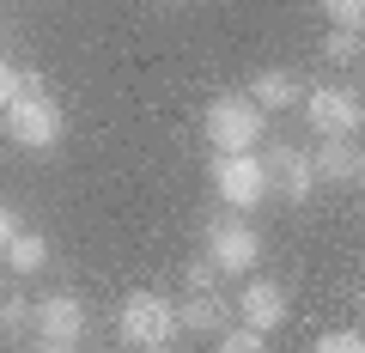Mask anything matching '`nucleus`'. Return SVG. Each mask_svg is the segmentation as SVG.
<instances>
[{"label":"nucleus","mask_w":365,"mask_h":353,"mask_svg":"<svg viewBox=\"0 0 365 353\" xmlns=\"http://www.w3.org/2000/svg\"><path fill=\"white\" fill-rule=\"evenodd\" d=\"M323 13L335 31H359L365 25V0H323Z\"/></svg>","instance_id":"16"},{"label":"nucleus","mask_w":365,"mask_h":353,"mask_svg":"<svg viewBox=\"0 0 365 353\" xmlns=\"http://www.w3.org/2000/svg\"><path fill=\"white\" fill-rule=\"evenodd\" d=\"M317 353H365V341H359V329H329L317 341Z\"/></svg>","instance_id":"17"},{"label":"nucleus","mask_w":365,"mask_h":353,"mask_svg":"<svg viewBox=\"0 0 365 353\" xmlns=\"http://www.w3.org/2000/svg\"><path fill=\"white\" fill-rule=\"evenodd\" d=\"M116 329H122V341L140 347V353H165L170 341L182 335V329H177V305L158 299V292H128V299H122Z\"/></svg>","instance_id":"2"},{"label":"nucleus","mask_w":365,"mask_h":353,"mask_svg":"<svg viewBox=\"0 0 365 353\" xmlns=\"http://www.w3.org/2000/svg\"><path fill=\"white\" fill-rule=\"evenodd\" d=\"M311 170H317V183L353 189V183L365 177V153H359V140H353V134H323V146L311 153Z\"/></svg>","instance_id":"9"},{"label":"nucleus","mask_w":365,"mask_h":353,"mask_svg":"<svg viewBox=\"0 0 365 353\" xmlns=\"http://www.w3.org/2000/svg\"><path fill=\"white\" fill-rule=\"evenodd\" d=\"M304 110H311V128H323V134H353L365 122L359 92H347V86H317L304 98Z\"/></svg>","instance_id":"8"},{"label":"nucleus","mask_w":365,"mask_h":353,"mask_svg":"<svg viewBox=\"0 0 365 353\" xmlns=\"http://www.w3.org/2000/svg\"><path fill=\"white\" fill-rule=\"evenodd\" d=\"M262 170H268V195L304 201V195L317 189V170H311V158H304L299 146H287V140H274V146H268V158H262Z\"/></svg>","instance_id":"7"},{"label":"nucleus","mask_w":365,"mask_h":353,"mask_svg":"<svg viewBox=\"0 0 365 353\" xmlns=\"http://www.w3.org/2000/svg\"><path fill=\"white\" fill-rule=\"evenodd\" d=\"M67 134V116L61 104H55L49 92H19L13 104H6V140L25 146V153H49V146H61Z\"/></svg>","instance_id":"3"},{"label":"nucleus","mask_w":365,"mask_h":353,"mask_svg":"<svg viewBox=\"0 0 365 353\" xmlns=\"http://www.w3.org/2000/svg\"><path fill=\"white\" fill-rule=\"evenodd\" d=\"M0 329H31V305L19 299V292H13L6 305H0Z\"/></svg>","instance_id":"19"},{"label":"nucleus","mask_w":365,"mask_h":353,"mask_svg":"<svg viewBox=\"0 0 365 353\" xmlns=\"http://www.w3.org/2000/svg\"><path fill=\"white\" fill-rule=\"evenodd\" d=\"M213 341H220V353H268V335H256V329H244V323H237V329H220Z\"/></svg>","instance_id":"15"},{"label":"nucleus","mask_w":365,"mask_h":353,"mask_svg":"<svg viewBox=\"0 0 365 353\" xmlns=\"http://www.w3.org/2000/svg\"><path fill=\"white\" fill-rule=\"evenodd\" d=\"M25 79H31V67H13V61H0V110L13 104L19 92H25Z\"/></svg>","instance_id":"18"},{"label":"nucleus","mask_w":365,"mask_h":353,"mask_svg":"<svg viewBox=\"0 0 365 353\" xmlns=\"http://www.w3.org/2000/svg\"><path fill=\"white\" fill-rule=\"evenodd\" d=\"M250 104L262 110V116H280V110H292V104H304V79L292 73V67H262L256 79H250Z\"/></svg>","instance_id":"11"},{"label":"nucleus","mask_w":365,"mask_h":353,"mask_svg":"<svg viewBox=\"0 0 365 353\" xmlns=\"http://www.w3.org/2000/svg\"><path fill=\"white\" fill-rule=\"evenodd\" d=\"M323 55H329L335 67H347V61H359V55H365V37H359V31H329V37H323Z\"/></svg>","instance_id":"14"},{"label":"nucleus","mask_w":365,"mask_h":353,"mask_svg":"<svg viewBox=\"0 0 365 353\" xmlns=\"http://www.w3.org/2000/svg\"><path fill=\"white\" fill-rule=\"evenodd\" d=\"M207 262L220 275H250L262 262V237L244 213H213L207 220Z\"/></svg>","instance_id":"4"},{"label":"nucleus","mask_w":365,"mask_h":353,"mask_svg":"<svg viewBox=\"0 0 365 353\" xmlns=\"http://www.w3.org/2000/svg\"><path fill=\"white\" fill-rule=\"evenodd\" d=\"M262 128H268V116H262L256 104H250L244 92H225L207 104V116H201V134H207L213 153H256Z\"/></svg>","instance_id":"1"},{"label":"nucleus","mask_w":365,"mask_h":353,"mask_svg":"<svg viewBox=\"0 0 365 353\" xmlns=\"http://www.w3.org/2000/svg\"><path fill=\"white\" fill-rule=\"evenodd\" d=\"M237 311H244V329H256V335H274V329L287 323L292 299H287V287H280V280H250L244 299H237Z\"/></svg>","instance_id":"10"},{"label":"nucleus","mask_w":365,"mask_h":353,"mask_svg":"<svg viewBox=\"0 0 365 353\" xmlns=\"http://www.w3.org/2000/svg\"><path fill=\"white\" fill-rule=\"evenodd\" d=\"M0 256L13 262V275H43V262H49V244H43V232H13Z\"/></svg>","instance_id":"13"},{"label":"nucleus","mask_w":365,"mask_h":353,"mask_svg":"<svg viewBox=\"0 0 365 353\" xmlns=\"http://www.w3.org/2000/svg\"><path fill=\"white\" fill-rule=\"evenodd\" d=\"M182 280H189V292H201V287H213V280H220V268H213L207 256H195V262H189V275H182Z\"/></svg>","instance_id":"20"},{"label":"nucleus","mask_w":365,"mask_h":353,"mask_svg":"<svg viewBox=\"0 0 365 353\" xmlns=\"http://www.w3.org/2000/svg\"><path fill=\"white\" fill-rule=\"evenodd\" d=\"M177 329H189V335H220V329H232V305L213 287H201V292H189L177 305Z\"/></svg>","instance_id":"12"},{"label":"nucleus","mask_w":365,"mask_h":353,"mask_svg":"<svg viewBox=\"0 0 365 353\" xmlns=\"http://www.w3.org/2000/svg\"><path fill=\"white\" fill-rule=\"evenodd\" d=\"M31 329H37L49 347H73L86 335V299L79 292H49V299L31 305Z\"/></svg>","instance_id":"6"},{"label":"nucleus","mask_w":365,"mask_h":353,"mask_svg":"<svg viewBox=\"0 0 365 353\" xmlns=\"http://www.w3.org/2000/svg\"><path fill=\"white\" fill-rule=\"evenodd\" d=\"M213 189L232 213H250L268 195V170H262L256 153H213Z\"/></svg>","instance_id":"5"},{"label":"nucleus","mask_w":365,"mask_h":353,"mask_svg":"<svg viewBox=\"0 0 365 353\" xmlns=\"http://www.w3.org/2000/svg\"><path fill=\"white\" fill-rule=\"evenodd\" d=\"M19 232V220H13V208H6V201H0V250H6V237Z\"/></svg>","instance_id":"21"},{"label":"nucleus","mask_w":365,"mask_h":353,"mask_svg":"<svg viewBox=\"0 0 365 353\" xmlns=\"http://www.w3.org/2000/svg\"><path fill=\"white\" fill-rule=\"evenodd\" d=\"M43 353H73V347H43Z\"/></svg>","instance_id":"22"}]
</instances>
